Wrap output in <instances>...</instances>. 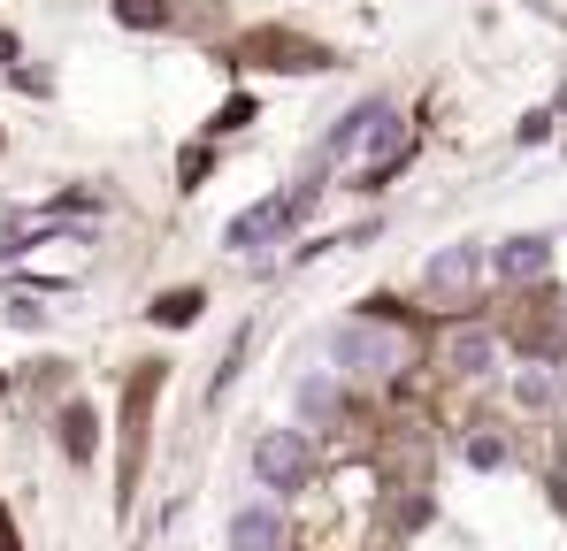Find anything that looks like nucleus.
Instances as JSON below:
<instances>
[{"label": "nucleus", "instance_id": "nucleus-1", "mask_svg": "<svg viewBox=\"0 0 567 551\" xmlns=\"http://www.w3.org/2000/svg\"><path fill=\"white\" fill-rule=\"evenodd\" d=\"M307 207H315V177L291 184V191H277V199H261V207H246V215L223 230V246H230V253H261L269 238H291V230H299Z\"/></svg>", "mask_w": 567, "mask_h": 551}, {"label": "nucleus", "instance_id": "nucleus-2", "mask_svg": "<svg viewBox=\"0 0 567 551\" xmlns=\"http://www.w3.org/2000/svg\"><path fill=\"white\" fill-rule=\"evenodd\" d=\"M307 475H315V445H307L299 429H269V437L254 445V482H261V490L284 498V490H299Z\"/></svg>", "mask_w": 567, "mask_h": 551}, {"label": "nucleus", "instance_id": "nucleus-3", "mask_svg": "<svg viewBox=\"0 0 567 551\" xmlns=\"http://www.w3.org/2000/svg\"><path fill=\"white\" fill-rule=\"evenodd\" d=\"M399 367V337L391 330H369V322H346L330 337V375H391Z\"/></svg>", "mask_w": 567, "mask_h": 551}, {"label": "nucleus", "instance_id": "nucleus-4", "mask_svg": "<svg viewBox=\"0 0 567 551\" xmlns=\"http://www.w3.org/2000/svg\"><path fill=\"white\" fill-rule=\"evenodd\" d=\"M483 269H491L483 246H445V253H430V269H422V299L453 306V299H468L475 283H483Z\"/></svg>", "mask_w": 567, "mask_h": 551}, {"label": "nucleus", "instance_id": "nucleus-5", "mask_svg": "<svg viewBox=\"0 0 567 551\" xmlns=\"http://www.w3.org/2000/svg\"><path fill=\"white\" fill-rule=\"evenodd\" d=\"M383 123H391V100H361V107L330 131V146H322V154H330V162H338V154H361V138H377Z\"/></svg>", "mask_w": 567, "mask_h": 551}, {"label": "nucleus", "instance_id": "nucleus-6", "mask_svg": "<svg viewBox=\"0 0 567 551\" xmlns=\"http://www.w3.org/2000/svg\"><path fill=\"white\" fill-rule=\"evenodd\" d=\"M277 513L269 506H246V513H230V551H277Z\"/></svg>", "mask_w": 567, "mask_h": 551}, {"label": "nucleus", "instance_id": "nucleus-7", "mask_svg": "<svg viewBox=\"0 0 567 551\" xmlns=\"http://www.w3.org/2000/svg\"><path fill=\"white\" fill-rule=\"evenodd\" d=\"M545 261H553V246H545V238H506V246H498V276H514V283L545 276Z\"/></svg>", "mask_w": 567, "mask_h": 551}, {"label": "nucleus", "instance_id": "nucleus-8", "mask_svg": "<svg viewBox=\"0 0 567 551\" xmlns=\"http://www.w3.org/2000/svg\"><path fill=\"white\" fill-rule=\"evenodd\" d=\"M299 414H307V422H330V414H338V383H330V375H299Z\"/></svg>", "mask_w": 567, "mask_h": 551}, {"label": "nucleus", "instance_id": "nucleus-9", "mask_svg": "<svg viewBox=\"0 0 567 551\" xmlns=\"http://www.w3.org/2000/svg\"><path fill=\"white\" fill-rule=\"evenodd\" d=\"M514 398H522L529 414H545V406H553V375H545V367H514Z\"/></svg>", "mask_w": 567, "mask_h": 551}, {"label": "nucleus", "instance_id": "nucleus-10", "mask_svg": "<svg viewBox=\"0 0 567 551\" xmlns=\"http://www.w3.org/2000/svg\"><path fill=\"white\" fill-rule=\"evenodd\" d=\"M453 367H461V375H483V367H491V330H461V345H453Z\"/></svg>", "mask_w": 567, "mask_h": 551}]
</instances>
